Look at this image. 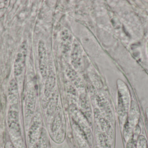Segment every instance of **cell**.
<instances>
[{
	"label": "cell",
	"mask_w": 148,
	"mask_h": 148,
	"mask_svg": "<svg viewBox=\"0 0 148 148\" xmlns=\"http://www.w3.org/2000/svg\"><path fill=\"white\" fill-rule=\"evenodd\" d=\"M27 54V43L26 42H23L21 45L15 60L14 73L16 76H18L22 73Z\"/></svg>",
	"instance_id": "cell-1"
},
{
	"label": "cell",
	"mask_w": 148,
	"mask_h": 148,
	"mask_svg": "<svg viewBox=\"0 0 148 148\" xmlns=\"http://www.w3.org/2000/svg\"><path fill=\"white\" fill-rule=\"evenodd\" d=\"M38 50L40 70L42 76H45L47 70V54L45 44L42 41L39 42Z\"/></svg>",
	"instance_id": "cell-2"
},
{
	"label": "cell",
	"mask_w": 148,
	"mask_h": 148,
	"mask_svg": "<svg viewBox=\"0 0 148 148\" xmlns=\"http://www.w3.org/2000/svg\"><path fill=\"white\" fill-rule=\"evenodd\" d=\"M35 97L34 93V91L30 90L29 91L27 94L26 101V112L29 115L32 114L33 113L35 105Z\"/></svg>",
	"instance_id": "cell-6"
},
{
	"label": "cell",
	"mask_w": 148,
	"mask_h": 148,
	"mask_svg": "<svg viewBox=\"0 0 148 148\" xmlns=\"http://www.w3.org/2000/svg\"><path fill=\"white\" fill-rule=\"evenodd\" d=\"M18 88L16 82L12 80L10 83L8 89V99L11 103H16L18 101Z\"/></svg>",
	"instance_id": "cell-5"
},
{
	"label": "cell",
	"mask_w": 148,
	"mask_h": 148,
	"mask_svg": "<svg viewBox=\"0 0 148 148\" xmlns=\"http://www.w3.org/2000/svg\"><path fill=\"white\" fill-rule=\"evenodd\" d=\"M71 60L73 65L76 68L79 67L82 64L81 49L77 42L74 43L73 50L71 53Z\"/></svg>",
	"instance_id": "cell-4"
},
{
	"label": "cell",
	"mask_w": 148,
	"mask_h": 148,
	"mask_svg": "<svg viewBox=\"0 0 148 148\" xmlns=\"http://www.w3.org/2000/svg\"><path fill=\"white\" fill-rule=\"evenodd\" d=\"M8 123L9 128L14 134L20 133L18 113L14 110L10 111L8 114Z\"/></svg>",
	"instance_id": "cell-3"
}]
</instances>
